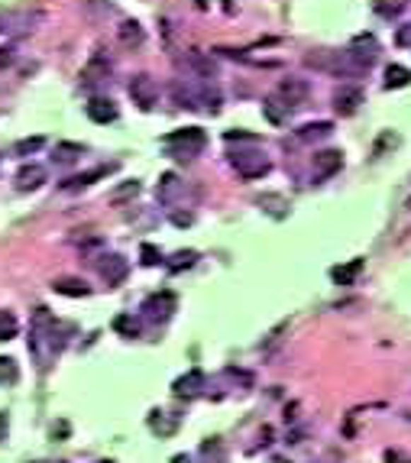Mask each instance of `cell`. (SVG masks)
<instances>
[{
	"label": "cell",
	"mask_w": 411,
	"mask_h": 463,
	"mask_svg": "<svg viewBox=\"0 0 411 463\" xmlns=\"http://www.w3.org/2000/svg\"><path fill=\"white\" fill-rule=\"evenodd\" d=\"M166 149L168 156H175V159H191V156H198L201 149H204L207 137L201 127H188V130H175V133H168L166 139Z\"/></svg>",
	"instance_id": "obj_1"
},
{
	"label": "cell",
	"mask_w": 411,
	"mask_h": 463,
	"mask_svg": "<svg viewBox=\"0 0 411 463\" xmlns=\"http://www.w3.org/2000/svg\"><path fill=\"white\" fill-rule=\"evenodd\" d=\"M347 59H350L359 72H369L376 65V59H379V42H376V36H369V33L357 36L350 42V49H347Z\"/></svg>",
	"instance_id": "obj_2"
},
{
	"label": "cell",
	"mask_w": 411,
	"mask_h": 463,
	"mask_svg": "<svg viewBox=\"0 0 411 463\" xmlns=\"http://www.w3.org/2000/svg\"><path fill=\"white\" fill-rule=\"evenodd\" d=\"M127 91L139 110H153V107L159 104V84H156L149 75H133L127 84Z\"/></svg>",
	"instance_id": "obj_3"
},
{
	"label": "cell",
	"mask_w": 411,
	"mask_h": 463,
	"mask_svg": "<svg viewBox=\"0 0 411 463\" xmlns=\"http://www.w3.org/2000/svg\"><path fill=\"white\" fill-rule=\"evenodd\" d=\"M230 162H233L236 175H243V178H262V175H269V168H272V162L266 159V152H259V149L236 152Z\"/></svg>",
	"instance_id": "obj_4"
},
{
	"label": "cell",
	"mask_w": 411,
	"mask_h": 463,
	"mask_svg": "<svg viewBox=\"0 0 411 463\" xmlns=\"http://www.w3.org/2000/svg\"><path fill=\"white\" fill-rule=\"evenodd\" d=\"M363 101H366L363 88H357V84H343V88H337L334 91V110L340 117H353Z\"/></svg>",
	"instance_id": "obj_5"
},
{
	"label": "cell",
	"mask_w": 411,
	"mask_h": 463,
	"mask_svg": "<svg viewBox=\"0 0 411 463\" xmlns=\"http://www.w3.org/2000/svg\"><path fill=\"white\" fill-rule=\"evenodd\" d=\"M311 94V84L305 78H282L279 81V101H285L289 107H301Z\"/></svg>",
	"instance_id": "obj_6"
},
{
	"label": "cell",
	"mask_w": 411,
	"mask_h": 463,
	"mask_svg": "<svg viewBox=\"0 0 411 463\" xmlns=\"http://www.w3.org/2000/svg\"><path fill=\"white\" fill-rule=\"evenodd\" d=\"M343 168V152L340 149H320L314 152V178H330Z\"/></svg>",
	"instance_id": "obj_7"
},
{
	"label": "cell",
	"mask_w": 411,
	"mask_h": 463,
	"mask_svg": "<svg viewBox=\"0 0 411 463\" xmlns=\"http://www.w3.org/2000/svg\"><path fill=\"white\" fill-rule=\"evenodd\" d=\"M84 114L94 123H114L117 117H120V110H117V104L110 98H94L84 104Z\"/></svg>",
	"instance_id": "obj_8"
},
{
	"label": "cell",
	"mask_w": 411,
	"mask_h": 463,
	"mask_svg": "<svg viewBox=\"0 0 411 463\" xmlns=\"http://www.w3.org/2000/svg\"><path fill=\"white\" fill-rule=\"evenodd\" d=\"M127 273H129V263L123 256H117V253L100 256V275L107 279V285H120V282L127 279Z\"/></svg>",
	"instance_id": "obj_9"
},
{
	"label": "cell",
	"mask_w": 411,
	"mask_h": 463,
	"mask_svg": "<svg viewBox=\"0 0 411 463\" xmlns=\"http://www.w3.org/2000/svg\"><path fill=\"white\" fill-rule=\"evenodd\" d=\"M143 311L149 314V318H168V314L175 311V298H172V292H159V295H149L143 302Z\"/></svg>",
	"instance_id": "obj_10"
},
{
	"label": "cell",
	"mask_w": 411,
	"mask_h": 463,
	"mask_svg": "<svg viewBox=\"0 0 411 463\" xmlns=\"http://www.w3.org/2000/svg\"><path fill=\"white\" fill-rule=\"evenodd\" d=\"M117 39H120V46H127V49H139L146 42V30L139 26V20H123V23L117 26Z\"/></svg>",
	"instance_id": "obj_11"
},
{
	"label": "cell",
	"mask_w": 411,
	"mask_h": 463,
	"mask_svg": "<svg viewBox=\"0 0 411 463\" xmlns=\"http://www.w3.org/2000/svg\"><path fill=\"white\" fill-rule=\"evenodd\" d=\"M42 182H46V168L39 166V162H30V166H23L20 172H16V188L20 191H33Z\"/></svg>",
	"instance_id": "obj_12"
},
{
	"label": "cell",
	"mask_w": 411,
	"mask_h": 463,
	"mask_svg": "<svg viewBox=\"0 0 411 463\" xmlns=\"http://www.w3.org/2000/svg\"><path fill=\"white\" fill-rule=\"evenodd\" d=\"M172 101H175L178 107H185V110H198L201 107V91L198 88H191V84L175 81L172 84Z\"/></svg>",
	"instance_id": "obj_13"
},
{
	"label": "cell",
	"mask_w": 411,
	"mask_h": 463,
	"mask_svg": "<svg viewBox=\"0 0 411 463\" xmlns=\"http://www.w3.org/2000/svg\"><path fill=\"white\" fill-rule=\"evenodd\" d=\"M201 386H204V376H201V370H191L188 376H182V379H175V395L178 399H195V395L201 392Z\"/></svg>",
	"instance_id": "obj_14"
},
{
	"label": "cell",
	"mask_w": 411,
	"mask_h": 463,
	"mask_svg": "<svg viewBox=\"0 0 411 463\" xmlns=\"http://www.w3.org/2000/svg\"><path fill=\"white\" fill-rule=\"evenodd\" d=\"M107 172H110V166H98V168H91V172L71 175V178H65V182H62V188H65V191H78V188H88V185H94V182H98V178H104Z\"/></svg>",
	"instance_id": "obj_15"
},
{
	"label": "cell",
	"mask_w": 411,
	"mask_h": 463,
	"mask_svg": "<svg viewBox=\"0 0 411 463\" xmlns=\"http://www.w3.org/2000/svg\"><path fill=\"white\" fill-rule=\"evenodd\" d=\"M52 289L59 292V295H69V298H84L91 292L84 285V279H75V275H59V279L52 282Z\"/></svg>",
	"instance_id": "obj_16"
},
{
	"label": "cell",
	"mask_w": 411,
	"mask_h": 463,
	"mask_svg": "<svg viewBox=\"0 0 411 463\" xmlns=\"http://www.w3.org/2000/svg\"><path fill=\"white\" fill-rule=\"evenodd\" d=\"M330 133H334V123L318 120V123H305V127L298 130V139H301V143H318V139H328Z\"/></svg>",
	"instance_id": "obj_17"
},
{
	"label": "cell",
	"mask_w": 411,
	"mask_h": 463,
	"mask_svg": "<svg viewBox=\"0 0 411 463\" xmlns=\"http://www.w3.org/2000/svg\"><path fill=\"white\" fill-rule=\"evenodd\" d=\"M289 110H291V107L285 104V101H279V98H266V101H262V114H266V120L275 123V127L289 120Z\"/></svg>",
	"instance_id": "obj_18"
},
{
	"label": "cell",
	"mask_w": 411,
	"mask_h": 463,
	"mask_svg": "<svg viewBox=\"0 0 411 463\" xmlns=\"http://www.w3.org/2000/svg\"><path fill=\"white\" fill-rule=\"evenodd\" d=\"M178 191H182V182H178V175H175V172H166V175L159 178V185H156V198H159L162 205H168V201H172Z\"/></svg>",
	"instance_id": "obj_19"
},
{
	"label": "cell",
	"mask_w": 411,
	"mask_h": 463,
	"mask_svg": "<svg viewBox=\"0 0 411 463\" xmlns=\"http://www.w3.org/2000/svg\"><path fill=\"white\" fill-rule=\"evenodd\" d=\"M188 65L198 72L201 78H214V75H217V65H214V59H207V55L198 52V49H191V52H188Z\"/></svg>",
	"instance_id": "obj_20"
},
{
	"label": "cell",
	"mask_w": 411,
	"mask_h": 463,
	"mask_svg": "<svg viewBox=\"0 0 411 463\" xmlns=\"http://www.w3.org/2000/svg\"><path fill=\"white\" fill-rule=\"evenodd\" d=\"M359 273H363V259L357 256V259H350L347 266H337L334 269V282H337V285H353Z\"/></svg>",
	"instance_id": "obj_21"
},
{
	"label": "cell",
	"mask_w": 411,
	"mask_h": 463,
	"mask_svg": "<svg viewBox=\"0 0 411 463\" xmlns=\"http://www.w3.org/2000/svg\"><path fill=\"white\" fill-rule=\"evenodd\" d=\"M78 156H84L81 143H55V152H52L55 162H75Z\"/></svg>",
	"instance_id": "obj_22"
},
{
	"label": "cell",
	"mask_w": 411,
	"mask_h": 463,
	"mask_svg": "<svg viewBox=\"0 0 411 463\" xmlns=\"http://www.w3.org/2000/svg\"><path fill=\"white\" fill-rule=\"evenodd\" d=\"M198 263V253L195 250H182V253H175V256L168 259L166 266H168V273H182V269H191Z\"/></svg>",
	"instance_id": "obj_23"
},
{
	"label": "cell",
	"mask_w": 411,
	"mask_h": 463,
	"mask_svg": "<svg viewBox=\"0 0 411 463\" xmlns=\"http://www.w3.org/2000/svg\"><path fill=\"white\" fill-rule=\"evenodd\" d=\"M0 382L4 386H16L20 382V366L13 357H0Z\"/></svg>",
	"instance_id": "obj_24"
},
{
	"label": "cell",
	"mask_w": 411,
	"mask_h": 463,
	"mask_svg": "<svg viewBox=\"0 0 411 463\" xmlns=\"http://www.w3.org/2000/svg\"><path fill=\"white\" fill-rule=\"evenodd\" d=\"M411 81V72L402 69V65H388L386 69V88L392 91V88H405V84Z\"/></svg>",
	"instance_id": "obj_25"
},
{
	"label": "cell",
	"mask_w": 411,
	"mask_h": 463,
	"mask_svg": "<svg viewBox=\"0 0 411 463\" xmlns=\"http://www.w3.org/2000/svg\"><path fill=\"white\" fill-rule=\"evenodd\" d=\"M20 331V321L13 311H0V341H13Z\"/></svg>",
	"instance_id": "obj_26"
},
{
	"label": "cell",
	"mask_w": 411,
	"mask_h": 463,
	"mask_svg": "<svg viewBox=\"0 0 411 463\" xmlns=\"http://www.w3.org/2000/svg\"><path fill=\"white\" fill-rule=\"evenodd\" d=\"M405 10V0H376V13L386 16V20H395Z\"/></svg>",
	"instance_id": "obj_27"
},
{
	"label": "cell",
	"mask_w": 411,
	"mask_h": 463,
	"mask_svg": "<svg viewBox=\"0 0 411 463\" xmlns=\"http://www.w3.org/2000/svg\"><path fill=\"white\" fill-rule=\"evenodd\" d=\"M137 195H139V182L133 178V182L117 185V188L110 191V201H114V205H120V201H127V198H137Z\"/></svg>",
	"instance_id": "obj_28"
},
{
	"label": "cell",
	"mask_w": 411,
	"mask_h": 463,
	"mask_svg": "<svg viewBox=\"0 0 411 463\" xmlns=\"http://www.w3.org/2000/svg\"><path fill=\"white\" fill-rule=\"evenodd\" d=\"M259 207H266L269 214H275V217H282V207H289V201H285L282 195H262L259 198Z\"/></svg>",
	"instance_id": "obj_29"
},
{
	"label": "cell",
	"mask_w": 411,
	"mask_h": 463,
	"mask_svg": "<svg viewBox=\"0 0 411 463\" xmlns=\"http://www.w3.org/2000/svg\"><path fill=\"white\" fill-rule=\"evenodd\" d=\"M42 146H46V139L42 137H30V139H20V143L13 146V152L16 156H33V152H39Z\"/></svg>",
	"instance_id": "obj_30"
},
{
	"label": "cell",
	"mask_w": 411,
	"mask_h": 463,
	"mask_svg": "<svg viewBox=\"0 0 411 463\" xmlns=\"http://www.w3.org/2000/svg\"><path fill=\"white\" fill-rule=\"evenodd\" d=\"M139 259H143V266H159V263H162V250L156 244H143V246H139Z\"/></svg>",
	"instance_id": "obj_31"
},
{
	"label": "cell",
	"mask_w": 411,
	"mask_h": 463,
	"mask_svg": "<svg viewBox=\"0 0 411 463\" xmlns=\"http://www.w3.org/2000/svg\"><path fill=\"white\" fill-rule=\"evenodd\" d=\"M114 331H120L123 337H137L139 334V327H137V321L129 318V314H120V318L114 321Z\"/></svg>",
	"instance_id": "obj_32"
},
{
	"label": "cell",
	"mask_w": 411,
	"mask_h": 463,
	"mask_svg": "<svg viewBox=\"0 0 411 463\" xmlns=\"http://www.w3.org/2000/svg\"><path fill=\"white\" fill-rule=\"evenodd\" d=\"M191 220H195L191 214H172V224H175V227H188Z\"/></svg>",
	"instance_id": "obj_33"
},
{
	"label": "cell",
	"mask_w": 411,
	"mask_h": 463,
	"mask_svg": "<svg viewBox=\"0 0 411 463\" xmlns=\"http://www.w3.org/2000/svg\"><path fill=\"white\" fill-rule=\"evenodd\" d=\"M13 65V49H0V69Z\"/></svg>",
	"instance_id": "obj_34"
},
{
	"label": "cell",
	"mask_w": 411,
	"mask_h": 463,
	"mask_svg": "<svg viewBox=\"0 0 411 463\" xmlns=\"http://www.w3.org/2000/svg\"><path fill=\"white\" fill-rule=\"evenodd\" d=\"M386 460L388 463H411L405 454H398V450H386Z\"/></svg>",
	"instance_id": "obj_35"
},
{
	"label": "cell",
	"mask_w": 411,
	"mask_h": 463,
	"mask_svg": "<svg viewBox=\"0 0 411 463\" xmlns=\"http://www.w3.org/2000/svg\"><path fill=\"white\" fill-rule=\"evenodd\" d=\"M7 431H10V418L7 411H0V440H7Z\"/></svg>",
	"instance_id": "obj_36"
},
{
	"label": "cell",
	"mask_w": 411,
	"mask_h": 463,
	"mask_svg": "<svg viewBox=\"0 0 411 463\" xmlns=\"http://www.w3.org/2000/svg\"><path fill=\"white\" fill-rule=\"evenodd\" d=\"M398 46H411V26H405V30H398Z\"/></svg>",
	"instance_id": "obj_37"
},
{
	"label": "cell",
	"mask_w": 411,
	"mask_h": 463,
	"mask_svg": "<svg viewBox=\"0 0 411 463\" xmlns=\"http://www.w3.org/2000/svg\"><path fill=\"white\" fill-rule=\"evenodd\" d=\"M195 7H198V10H207V7H211V0H195Z\"/></svg>",
	"instance_id": "obj_38"
},
{
	"label": "cell",
	"mask_w": 411,
	"mask_h": 463,
	"mask_svg": "<svg viewBox=\"0 0 411 463\" xmlns=\"http://www.w3.org/2000/svg\"><path fill=\"white\" fill-rule=\"evenodd\" d=\"M172 463H191V457H185V454H178V457H172Z\"/></svg>",
	"instance_id": "obj_39"
},
{
	"label": "cell",
	"mask_w": 411,
	"mask_h": 463,
	"mask_svg": "<svg viewBox=\"0 0 411 463\" xmlns=\"http://www.w3.org/2000/svg\"><path fill=\"white\" fill-rule=\"evenodd\" d=\"M98 463H114V460H98Z\"/></svg>",
	"instance_id": "obj_40"
},
{
	"label": "cell",
	"mask_w": 411,
	"mask_h": 463,
	"mask_svg": "<svg viewBox=\"0 0 411 463\" xmlns=\"http://www.w3.org/2000/svg\"><path fill=\"white\" fill-rule=\"evenodd\" d=\"M0 30H4V23H0Z\"/></svg>",
	"instance_id": "obj_41"
},
{
	"label": "cell",
	"mask_w": 411,
	"mask_h": 463,
	"mask_svg": "<svg viewBox=\"0 0 411 463\" xmlns=\"http://www.w3.org/2000/svg\"><path fill=\"white\" fill-rule=\"evenodd\" d=\"M408 207H411V201H408Z\"/></svg>",
	"instance_id": "obj_42"
}]
</instances>
